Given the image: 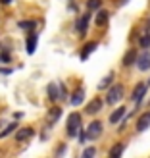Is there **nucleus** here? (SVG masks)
I'll return each instance as SVG.
<instances>
[{
	"label": "nucleus",
	"mask_w": 150,
	"mask_h": 158,
	"mask_svg": "<svg viewBox=\"0 0 150 158\" xmlns=\"http://www.w3.org/2000/svg\"><path fill=\"white\" fill-rule=\"evenodd\" d=\"M66 131L69 137H75L79 131H81V114L71 112L67 116V125H66Z\"/></svg>",
	"instance_id": "obj_1"
},
{
	"label": "nucleus",
	"mask_w": 150,
	"mask_h": 158,
	"mask_svg": "<svg viewBox=\"0 0 150 158\" xmlns=\"http://www.w3.org/2000/svg\"><path fill=\"white\" fill-rule=\"evenodd\" d=\"M123 98V85L121 83H116L110 87L108 91V97H106V102L108 104H116V102H120Z\"/></svg>",
	"instance_id": "obj_2"
},
{
	"label": "nucleus",
	"mask_w": 150,
	"mask_h": 158,
	"mask_svg": "<svg viewBox=\"0 0 150 158\" xmlns=\"http://www.w3.org/2000/svg\"><path fill=\"white\" fill-rule=\"evenodd\" d=\"M100 133H102V123L100 122H92V123H89V127H87L85 137H87V141H92V139H98Z\"/></svg>",
	"instance_id": "obj_3"
},
{
	"label": "nucleus",
	"mask_w": 150,
	"mask_h": 158,
	"mask_svg": "<svg viewBox=\"0 0 150 158\" xmlns=\"http://www.w3.org/2000/svg\"><path fill=\"white\" fill-rule=\"evenodd\" d=\"M35 135V129L33 127H18L14 133V139L18 141V143H23V141H27Z\"/></svg>",
	"instance_id": "obj_4"
},
{
	"label": "nucleus",
	"mask_w": 150,
	"mask_h": 158,
	"mask_svg": "<svg viewBox=\"0 0 150 158\" xmlns=\"http://www.w3.org/2000/svg\"><path fill=\"white\" fill-rule=\"evenodd\" d=\"M37 43H39V33H37V31L27 33V39H25V50H27V54H35Z\"/></svg>",
	"instance_id": "obj_5"
},
{
	"label": "nucleus",
	"mask_w": 150,
	"mask_h": 158,
	"mask_svg": "<svg viewBox=\"0 0 150 158\" xmlns=\"http://www.w3.org/2000/svg\"><path fill=\"white\" fill-rule=\"evenodd\" d=\"M146 91H148V85H146V83H137V85H135V89H133L131 100H133V102H137V104H139V102L144 98Z\"/></svg>",
	"instance_id": "obj_6"
},
{
	"label": "nucleus",
	"mask_w": 150,
	"mask_h": 158,
	"mask_svg": "<svg viewBox=\"0 0 150 158\" xmlns=\"http://www.w3.org/2000/svg\"><path fill=\"white\" fill-rule=\"evenodd\" d=\"M135 64H137V68L140 69V72H146V69H150V52L144 50L143 54H139L137 60H135Z\"/></svg>",
	"instance_id": "obj_7"
},
{
	"label": "nucleus",
	"mask_w": 150,
	"mask_h": 158,
	"mask_svg": "<svg viewBox=\"0 0 150 158\" xmlns=\"http://www.w3.org/2000/svg\"><path fill=\"white\" fill-rule=\"evenodd\" d=\"M102 106H104V102H102L100 97H96V98H92L89 104L85 106V112H87V114H91V116H94V114H98L100 110H102Z\"/></svg>",
	"instance_id": "obj_8"
},
{
	"label": "nucleus",
	"mask_w": 150,
	"mask_h": 158,
	"mask_svg": "<svg viewBox=\"0 0 150 158\" xmlns=\"http://www.w3.org/2000/svg\"><path fill=\"white\" fill-rule=\"evenodd\" d=\"M62 118V108L60 106H52L50 110H48V116H46V122H48V125L52 127L54 123H56L58 120Z\"/></svg>",
	"instance_id": "obj_9"
},
{
	"label": "nucleus",
	"mask_w": 150,
	"mask_h": 158,
	"mask_svg": "<svg viewBox=\"0 0 150 158\" xmlns=\"http://www.w3.org/2000/svg\"><path fill=\"white\" fill-rule=\"evenodd\" d=\"M19 127V123L18 122H10V123H4L2 125V129H0V141L6 139L8 135H12V133H15V129Z\"/></svg>",
	"instance_id": "obj_10"
},
{
	"label": "nucleus",
	"mask_w": 150,
	"mask_h": 158,
	"mask_svg": "<svg viewBox=\"0 0 150 158\" xmlns=\"http://www.w3.org/2000/svg\"><path fill=\"white\" fill-rule=\"evenodd\" d=\"M89 21H91V15L89 14L77 18V21H75V31H77V33H85L87 27H89Z\"/></svg>",
	"instance_id": "obj_11"
},
{
	"label": "nucleus",
	"mask_w": 150,
	"mask_h": 158,
	"mask_svg": "<svg viewBox=\"0 0 150 158\" xmlns=\"http://www.w3.org/2000/svg\"><path fill=\"white\" fill-rule=\"evenodd\" d=\"M125 112H127V108H123V106H120V108H116L112 114H110V123L112 125H116V123H120L121 120H123V116H125Z\"/></svg>",
	"instance_id": "obj_12"
},
{
	"label": "nucleus",
	"mask_w": 150,
	"mask_h": 158,
	"mask_svg": "<svg viewBox=\"0 0 150 158\" xmlns=\"http://www.w3.org/2000/svg\"><path fill=\"white\" fill-rule=\"evenodd\" d=\"M96 46H98V44L94 43V41H91V43H87V44L83 46V50H81V54H79V58H81V60L85 62V60L89 58V56H91V54H92L94 50H96Z\"/></svg>",
	"instance_id": "obj_13"
},
{
	"label": "nucleus",
	"mask_w": 150,
	"mask_h": 158,
	"mask_svg": "<svg viewBox=\"0 0 150 158\" xmlns=\"http://www.w3.org/2000/svg\"><path fill=\"white\" fill-rule=\"evenodd\" d=\"M46 93H48V98L52 102L60 100V89H58V83H48V87H46Z\"/></svg>",
	"instance_id": "obj_14"
},
{
	"label": "nucleus",
	"mask_w": 150,
	"mask_h": 158,
	"mask_svg": "<svg viewBox=\"0 0 150 158\" xmlns=\"http://www.w3.org/2000/svg\"><path fill=\"white\" fill-rule=\"evenodd\" d=\"M18 27H19L21 31H27V33H31V31L37 29V21H35V19H21V21H18Z\"/></svg>",
	"instance_id": "obj_15"
},
{
	"label": "nucleus",
	"mask_w": 150,
	"mask_h": 158,
	"mask_svg": "<svg viewBox=\"0 0 150 158\" xmlns=\"http://www.w3.org/2000/svg\"><path fill=\"white\" fill-rule=\"evenodd\" d=\"M150 127V112H144L137 122V131H144Z\"/></svg>",
	"instance_id": "obj_16"
},
{
	"label": "nucleus",
	"mask_w": 150,
	"mask_h": 158,
	"mask_svg": "<svg viewBox=\"0 0 150 158\" xmlns=\"http://www.w3.org/2000/svg\"><path fill=\"white\" fill-rule=\"evenodd\" d=\"M108 18H110V14H108L106 10H98L96 18H94V23H96L98 27H104L106 23H108Z\"/></svg>",
	"instance_id": "obj_17"
},
{
	"label": "nucleus",
	"mask_w": 150,
	"mask_h": 158,
	"mask_svg": "<svg viewBox=\"0 0 150 158\" xmlns=\"http://www.w3.org/2000/svg\"><path fill=\"white\" fill-rule=\"evenodd\" d=\"M83 100H85V91H83V89H77V91L71 94V98H69V102H71V106H79Z\"/></svg>",
	"instance_id": "obj_18"
},
{
	"label": "nucleus",
	"mask_w": 150,
	"mask_h": 158,
	"mask_svg": "<svg viewBox=\"0 0 150 158\" xmlns=\"http://www.w3.org/2000/svg\"><path fill=\"white\" fill-rule=\"evenodd\" d=\"M123 151H125V145H123V143H117V145H114V147H112V151H110L108 158H121Z\"/></svg>",
	"instance_id": "obj_19"
},
{
	"label": "nucleus",
	"mask_w": 150,
	"mask_h": 158,
	"mask_svg": "<svg viewBox=\"0 0 150 158\" xmlns=\"http://www.w3.org/2000/svg\"><path fill=\"white\" fill-rule=\"evenodd\" d=\"M135 60H137V50L135 48H131L125 52V56H123V66H131V64H135Z\"/></svg>",
	"instance_id": "obj_20"
},
{
	"label": "nucleus",
	"mask_w": 150,
	"mask_h": 158,
	"mask_svg": "<svg viewBox=\"0 0 150 158\" xmlns=\"http://www.w3.org/2000/svg\"><path fill=\"white\" fill-rule=\"evenodd\" d=\"M12 62V54L8 52V48H2L0 50V64H10Z\"/></svg>",
	"instance_id": "obj_21"
},
{
	"label": "nucleus",
	"mask_w": 150,
	"mask_h": 158,
	"mask_svg": "<svg viewBox=\"0 0 150 158\" xmlns=\"http://www.w3.org/2000/svg\"><path fill=\"white\" fill-rule=\"evenodd\" d=\"M112 79H114V73H108L104 79H102V81L98 83V91H104L106 89V87L110 85V83H112Z\"/></svg>",
	"instance_id": "obj_22"
},
{
	"label": "nucleus",
	"mask_w": 150,
	"mask_h": 158,
	"mask_svg": "<svg viewBox=\"0 0 150 158\" xmlns=\"http://www.w3.org/2000/svg\"><path fill=\"white\" fill-rule=\"evenodd\" d=\"M94 156H96V148L94 147H87L81 154V158H94Z\"/></svg>",
	"instance_id": "obj_23"
},
{
	"label": "nucleus",
	"mask_w": 150,
	"mask_h": 158,
	"mask_svg": "<svg viewBox=\"0 0 150 158\" xmlns=\"http://www.w3.org/2000/svg\"><path fill=\"white\" fill-rule=\"evenodd\" d=\"M100 6H102V0H87L89 10H100Z\"/></svg>",
	"instance_id": "obj_24"
},
{
	"label": "nucleus",
	"mask_w": 150,
	"mask_h": 158,
	"mask_svg": "<svg viewBox=\"0 0 150 158\" xmlns=\"http://www.w3.org/2000/svg\"><path fill=\"white\" fill-rule=\"evenodd\" d=\"M148 46H150V33L140 37V48H148Z\"/></svg>",
	"instance_id": "obj_25"
},
{
	"label": "nucleus",
	"mask_w": 150,
	"mask_h": 158,
	"mask_svg": "<svg viewBox=\"0 0 150 158\" xmlns=\"http://www.w3.org/2000/svg\"><path fill=\"white\" fill-rule=\"evenodd\" d=\"M58 89H60V98H62V100H66V98H67V91H66V85H64V83H60V85H58Z\"/></svg>",
	"instance_id": "obj_26"
},
{
	"label": "nucleus",
	"mask_w": 150,
	"mask_h": 158,
	"mask_svg": "<svg viewBox=\"0 0 150 158\" xmlns=\"http://www.w3.org/2000/svg\"><path fill=\"white\" fill-rule=\"evenodd\" d=\"M64 152H66V145H60L56 151V158H64Z\"/></svg>",
	"instance_id": "obj_27"
},
{
	"label": "nucleus",
	"mask_w": 150,
	"mask_h": 158,
	"mask_svg": "<svg viewBox=\"0 0 150 158\" xmlns=\"http://www.w3.org/2000/svg\"><path fill=\"white\" fill-rule=\"evenodd\" d=\"M12 72H14L12 68H2V66H0V75H10Z\"/></svg>",
	"instance_id": "obj_28"
},
{
	"label": "nucleus",
	"mask_w": 150,
	"mask_h": 158,
	"mask_svg": "<svg viewBox=\"0 0 150 158\" xmlns=\"http://www.w3.org/2000/svg\"><path fill=\"white\" fill-rule=\"evenodd\" d=\"M14 0H0V6H10Z\"/></svg>",
	"instance_id": "obj_29"
},
{
	"label": "nucleus",
	"mask_w": 150,
	"mask_h": 158,
	"mask_svg": "<svg viewBox=\"0 0 150 158\" xmlns=\"http://www.w3.org/2000/svg\"><path fill=\"white\" fill-rule=\"evenodd\" d=\"M21 118H23V112H15L14 114V120H21Z\"/></svg>",
	"instance_id": "obj_30"
},
{
	"label": "nucleus",
	"mask_w": 150,
	"mask_h": 158,
	"mask_svg": "<svg viewBox=\"0 0 150 158\" xmlns=\"http://www.w3.org/2000/svg\"><path fill=\"white\" fill-rule=\"evenodd\" d=\"M127 2H129V0H120V6H125Z\"/></svg>",
	"instance_id": "obj_31"
}]
</instances>
